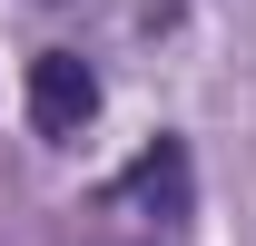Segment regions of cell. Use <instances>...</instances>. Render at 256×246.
<instances>
[{
  "instance_id": "obj_2",
  "label": "cell",
  "mask_w": 256,
  "mask_h": 246,
  "mask_svg": "<svg viewBox=\"0 0 256 246\" xmlns=\"http://www.w3.org/2000/svg\"><path fill=\"white\" fill-rule=\"evenodd\" d=\"M128 197H148L158 216H188V148H178V138H158V148L128 168Z\"/></svg>"
},
{
  "instance_id": "obj_1",
  "label": "cell",
  "mask_w": 256,
  "mask_h": 246,
  "mask_svg": "<svg viewBox=\"0 0 256 246\" xmlns=\"http://www.w3.org/2000/svg\"><path fill=\"white\" fill-rule=\"evenodd\" d=\"M98 118V69L79 50H40L30 60V128L40 138H79Z\"/></svg>"
}]
</instances>
